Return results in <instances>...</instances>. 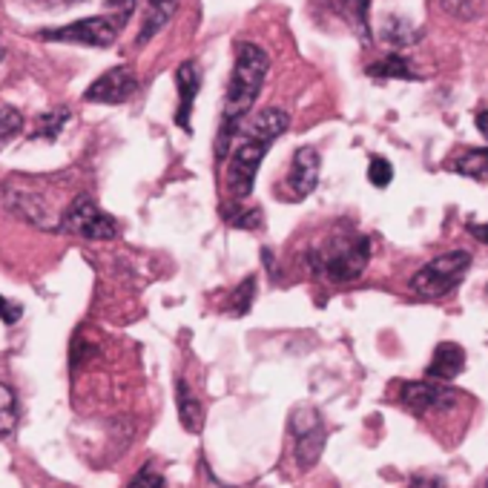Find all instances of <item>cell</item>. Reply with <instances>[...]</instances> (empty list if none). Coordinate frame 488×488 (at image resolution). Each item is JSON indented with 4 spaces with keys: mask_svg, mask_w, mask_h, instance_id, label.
I'll list each match as a JSON object with an SVG mask.
<instances>
[{
    "mask_svg": "<svg viewBox=\"0 0 488 488\" xmlns=\"http://www.w3.org/2000/svg\"><path fill=\"white\" fill-rule=\"evenodd\" d=\"M288 127H291V115L279 107H267L242 121L239 132L233 139L235 147H230V161H227V193L235 201L254 193V184L267 149L273 147L279 136L288 132Z\"/></svg>",
    "mask_w": 488,
    "mask_h": 488,
    "instance_id": "obj_1",
    "label": "cell"
},
{
    "mask_svg": "<svg viewBox=\"0 0 488 488\" xmlns=\"http://www.w3.org/2000/svg\"><path fill=\"white\" fill-rule=\"evenodd\" d=\"M267 70H271V55H267L259 43H250V41L235 43L233 75L227 83V98H225V112H222V129H218V141H215L218 158H225L230 153L235 132H239L250 110L256 107V98L262 95Z\"/></svg>",
    "mask_w": 488,
    "mask_h": 488,
    "instance_id": "obj_2",
    "label": "cell"
},
{
    "mask_svg": "<svg viewBox=\"0 0 488 488\" xmlns=\"http://www.w3.org/2000/svg\"><path fill=\"white\" fill-rule=\"evenodd\" d=\"M368 262H371V239L362 233H336L322 247L308 254L311 271L333 284L359 279Z\"/></svg>",
    "mask_w": 488,
    "mask_h": 488,
    "instance_id": "obj_3",
    "label": "cell"
},
{
    "mask_svg": "<svg viewBox=\"0 0 488 488\" xmlns=\"http://www.w3.org/2000/svg\"><path fill=\"white\" fill-rule=\"evenodd\" d=\"M471 267V254L468 250H451V254H440L434 256L428 264H423L419 271L411 276L408 288L423 296V299H443L451 291L460 288L463 276Z\"/></svg>",
    "mask_w": 488,
    "mask_h": 488,
    "instance_id": "obj_4",
    "label": "cell"
},
{
    "mask_svg": "<svg viewBox=\"0 0 488 488\" xmlns=\"http://www.w3.org/2000/svg\"><path fill=\"white\" fill-rule=\"evenodd\" d=\"M127 21H121L118 14H98V18H83L75 24H66L58 29H43L38 32V38L49 43H81V46H112L118 38V32L124 29Z\"/></svg>",
    "mask_w": 488,
    "mask_h": 488,
    "instance_id": "obj_5",
    "label": "cell"
},
{
    "mask_svg": "<svg viewBox=\"0 0 488 488\" xmlns=\"http://www.w3.org/2000/svg\"><path fill=\"white\" fill-rule=\"evenodd\" d=\"M58 230L81 235V239H92V242H110L118 235V222L95 205V198L90 196H78L70 207H66L63 218L58 222Z\"/></svg>",
    "mask_w": 488,
    "mask_h": 488,
    "instance_id": "obj_6",
    "label": "cell"
},
{
    "mask_svg": "<svg viewBox=\"0 0 488 488\" xmlns=\"http://www.w3.org/2000/svg\"><path fill=\"white\" fill-rule=\"evenodd\" d=\"M291 431L296 436V465L299 468H313L325 451V426L313 408H301L291 419Z\"/></svg>",
    "mask_w": 488,
    "mask_h": 488,
    "instance_id": "obj_7",
    "label": "cell"
},
{
    "mask_svg": "<svg viewBox=\"0 0 488 488\" xmlns=\"http://www.w3.org/2000/svg\"><path fill=\"white\" fill-rule=\"evenodd\" d=\"M136 92V72L129 66H115V70H107L100 78H95V83H90V90L83 92V100H90V104H124Z\"/></svg>",
    "mask_w": 488,
    "mask_h": 488,
    "instance_id": "obj_8",
    "label": "cell"
},
{
    "mask_svg": "<svg viewBox=\"0 0 488 488\" xmlns=\"http://www.w3.org/2000/svg\"><path fill=\"white\" fill-rule=\"evenodd\" d=\"M457 394L440 382H406L402 385L399 402L411 414H431V411H451L457 406Z\"/></svg>",
    "mask_w": 488,
    "mask_h": 488,
    "instance_id": "obj_9",
    "label": "cell"
},
{
    "mask_svg": "<svg viewBox=\"0 0 488 488\" xmlns=\"http://www.w3.org/2000/svg\"><path fill=\"white\" fill-rule=\"evenodd\" d=\"M4 198H6L9 210L18 215V218H24V222L35 225V227H41V230H58V222L53 218V210H49L46 198L38 196L35 190L6 184V187H4Z\"/></svg>",
    "mask_w": 488,
    "mask_h": 488,
    "instance_id": "obj_10",
    "label": "cell"
},
{
    "mask_svg": "<svg viewBox=\"0 0 488 488\" xmlns=\"http://www.w3.org/2000/svg\"><path fill=\"white\" fill-rule=\"evenodd\" d=\"M319 153L313 147H299L293 153V161H291V170H288V178H284V187H288V196L293 201H301L308 198L316 184H319Z\"/></svg>",
    "mask_w": 488,
    "mask_h": 488,
    "instance_id": "obj_11",
    "label": "cell"
},
{
    "mask_svg": "<svg viewBox=\"0 0 488 488\" xmlns=\"http://www.w3.org/2000/svg\"><path fill=\"white\" fill-rule=\"evenodd\" d=\"M176 87H178V110L176 124L190 132V118L196 107V95L201 90V66L196 61H184L176 70Z\"/></svg>",
    "mask_w": 488,
    "mask_h": 488,
    "instance_id": "obj_12",
    "label": "cell"
},
{
    "mask_svg": "<svg viewBox=\"0 0 488 488\" xmlns=\"http://www.w3.org/2000/svg\"><path fill=\"white\" fill-rule=\"evenodd\" d=\"M465 368V350L454 342H440L434 350V359L428 362L426 374L431 382H451L454 377H460Z\"/></svg>",
    "mask_w": 488,
    "mask_h": 488,
    "instance_id": "obj_13",
    "label": "cell"
},
{
    "mask_svg": "<svg viewBox=\"0 0 488 488\" xmlns=\"http://www.w3.org/2000/svg\"><path fill=\"white\" fill-rule=\"evenodd\" d=\"M181 0H147L144 14H141V29H139V46L149 43L158 32L173 21V14L178 12Z\"/></svg>",
    "mask_w": 488,
    "mask_h": 488,
    "instance_id": "obj_14",
    "label": "cell"
},
{
    "mask_svg": "<svg viewBox=\"0 0 488 488\" xmlns=\"http://www.w3.org/2000/svg\"><path fill=\"white\" fill-rule=\"evenodd\" d=\"M176 402H178V419H181V426L187 428L190 434H198L201 426H205V408H201V402L193 397L190 382L184 379V377L176 379Z\"/></svg>",
    "mask_w": 488,
    "mask_h": 488,
    "instance_id": "obj_15",
    "label": "cell"
},
{
    "mask_svg": "<svg viewBox=\"0 0 488 488\" xmlns=\"http://www.w3.org/2000/svg\"><path fill=\"white\" fill-rule=\"evenodd\" d=\"M328 6L336 14H342L365 43L371 41V29H368V9H371V0H328Z\"/></svg>",
    "mask_w": 488,
    "mask_h": 488,
    "instance_id": "obj_16",
    "label": "cell"
},
{
    "mask_svg": "<svg viewBox=\"0 0 488 488\" xmlns=\"http://www.w3.org/2000/svg\"><path fill=\"white\" fill-rule=\"evenodd\" d=\"M448 170L460 173L465 178H474V181H485L488 178V149H465V153L448 161Z\"/></svg>",
    "mask_w": 488,
    "mask_h": 488,
    "instance_id": "obj_17",
    "label": "cell"
},
{
    "mask_svg": "<svg viewBox=\"0 0 488 488\" xmlns=\"http://www.w3.org/2000/svg\"><path fill=\"white\" fill-rule=\"evenodd\" d=\"M368 75H374V78H399V81H414V78H419V75L411 70L408 58H402V55H388V58H382V61L371 63V66H368Z\"/></svg>",
    "mask_w": 488,
    "mask_h": 488,
    "instance_id": "obj_18",
    "label": "cell"
},
{
    "mask_svg": "<svg viewBox=\"0 0 488 488\" xmlns=\"http://www.w3.org/2000/svg\"><path fill=\"white\" fill-rule=\"evenodd\" d=\"M72 118L70 110H49L43 115H38L35 129H32V139H46V141H55L61 136V129L66 127V121Z\"/></svg>",
    "mask_w": 488,
    "mask_h": 488,
    "instance_id": "obj_19",
    "label": "cell"
},
{
    "mask_svg": "<svg viewBox=\"0 0 488 488\" xmlns=\"http://www.w3.org/2000/svg\"><path fill=\"white\" fill-rule=\"evenodd\" d=\"M256 293H259V284H256V276H244L239 288H233L230 293V305L227 311L233 316H244L250 308H254V301H256Z\"/></svg>",
    "mask_w": 488,
    "mask_h": 488,
    "instance_id": "obj_20",
    "label": "cell"
},
{
    "mask_svg": "<svg viewBox=\"0 0 488 488\" xmlns=\"http://www.w3.org/2000/svg\"><path fill=\"white\" fill-rule=\"evenodd\" d=\"M382 41L391 43V46H408L416 41V32L408 21L391 14V18H385V24H382Z\"/></svg>",
    "mask_w": 488,
    "mask_h": 488,
    "instance_id": "obj_21",
    "label": "cell"
},
{
    "mask_svg": "<svg viewBox=\"0 0 488 488\" xmlns=\"http://www.w3.org/2000/svg\"><path fill=\"white\" fill-rule=\"evenodd\" d=\"M14 426H18V399L9 385L0 382V440L9 436Z\"/></svg>",
    "mask_w": 488,
    "mask_h": 488,
    "instance_id": "obj_22",
    "label": "cell"
},
{
    "mask_svg": "<svg viewBox=\"0 0 488 488\" xmlns=\"http://www.w3.org/2000/svg\"><path fill=\"white\" fill-rule=\"evenodd\" d=\"M440 9L448 14V18L457 21H474L483 14L485 0H440Z\"/></svg>",
    "mask_w": 488,
    "mask_h": 488,
    "instance_id": "obj_23",
    "label": "cell"
},
{
    "mask_svg": "<svg viewBox=\"0 0 488 488\" xmlns=\"http://www.w3.org/2000/svg\"><path fill=\"white\" fill-rule=\"evenodd\" d=\"M227 225L239 230H256L262 227V210L259 207H233V213H225Z\"/></svg>",
    "mask_w": 488,
    "mask_h": 488,
    "instance_id": "obj_24",
    "label": "cell"
},
{
    "mask_svg": "<svg viewBox=\"0 0 488 488\" xmlns=\"http://www.w3.org/2000/svg\"><path fill=\"white\" fill-rule=\"evenodd\" d=\"M24 129V115L14 107H0V144H6Z\"/></svg>",
    "mask_w": 488,
    "mask_h": 488,
    "instance_id": "obj_25",
    "label": "cell"
},
{
    "mask_svg": "<svg viewBox=\"0 0 488 488\" xmlns=\"http://www.w3.org/2000/svg\"><path fill=\"white\" fill-rule=\"evenodd\" d=\"M368 181H371L374 187H379V190L388 187V184L394 181V167H391V161L374 156L371 164H368Z\"/></svg>",
    "mask_w": 488,
    "mask_h": 488,
    "instance_id": "obj_26",
    "label": "cell"
},
{
    "mask_svg": "<svg viewBox=\"0 0 488 488\" xmlns=\"http://www.w3.org/2000/svg\"><path fill=\"white\" fill-rule=\"evenodd\" d=\"M129 488H167L164 474H158V468L153 463H147L136 477H132Z\"/></svg>",
    "mask_w": 488,
    "mask_h": 488,
    "instance_id": "obj_27",
    "label": "cell"
},
{
    "mask_svg": "<svg viewBox=\"0 0 488 488\" xmlns=\"http://www.w3.org/2000/svg\"><path fill=\"white\" fill-rule=\"evenodd\" d=\"M21 316H24V308L18 305V301L0 296V322H4V325H18Z\"/></svg>",
    "mask_w": 488,
    "mask_h": 488,
    "instance_id": "obj_28",
    "label": "cell"
},
{
    "mask_svg": "<svg viewBox=\"0 0 488 488\" xmlns=\"http://www.w3.org/2000/svg\"><path fill=\"white\" fill-rule=\"evenodd\" d=\"M136 4L139 0H107V9H115V14L121 21H129L136 14Z\"/></svg>",
    "mask_w": 488,
    "mask_h": 488,
    "instance_id": "obj_29",
    "label": "cell"
},
{
    "mask_svg": "<svg viewBox=\"0 0 488 488\" xmlns=\"http://www.w3.org/2000/svg\"><path fill=\"white\" fill-rule=\"evenodd\" d=\"M408 488H445L443 477H434V474H414L408 480Z\"/></svg>",
    "mask_w": 488,
    "mask_h": 488,
    "instance_id": "obj_30",
    "label": "cell"
},
{
    "mask_svg": "<svg viewBox=\"0 0 488 488\" xmlns=\"http://www.w3.org/2000/svg\"><path fill=\"white\" fill-rule=\"evenodd\" d=\"M468 233L474 235L477 242L488 244V225H468Z\"/></svg>",
    "mask_w": 488,
    "mask_h": 488,
    "instance_id": "obj_31",
    "label": "cell"
},
{
    "mask_svg": "<svg viewBox=\"0 0 488 488\" xmlns=\"http://www.w3.org/2000/svg\"><path fill=\"white\" fill-rule=\"evenodd\" d=\"M474 121H477V129H480V136L488 141V110H483V112H477V118H474Z\"/></svg>",
    "mask_w": 488,
    "mask_h": 488,
    "instance_id": "obj_32",
    "label": "cell"
},
{
    "mask_svg": "<svg viewBox=\"0 0 488 488\" xmlns=\"http://www.w3.org/2000/svg\"><path fill=\"white\" fill-rule=\"evenodd\" d=\"M0 61H4V46H0Z\"/></svg>",
    "mask_w": 488,
    "mask_h": 488,
    "instance_id": "obj_33",
    "label": "cell"
},
{
    "mask_svg": "<svg viewBox=\"0 0 488 488\" xmlns=\"http://www.w3.org/2000/svg\"><path fill=\"white\" fill-rule=\"evenodd\" d=\"M66 4H72V0H66Z\"/></svg>",
    "mask_w": 488,
    "mask_h": 488,
    "instance_id": "obj_34",
    "label": "cell"
},
{
    "mask_svg": "<svg viewBox=\"0 0 488 488\" xmlns=\"http://www.w3.org/2000/svg\"><path fill=\"white\" fill-rule=\"evenodd\" d=\"M485 488H488V480H485Z\"/></svg>",
    "mask_w": 488,
    "mask_h": 488,
    "instance_id": "obj_35",
    "label": "cell"
}]
</instances>
